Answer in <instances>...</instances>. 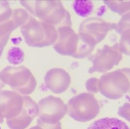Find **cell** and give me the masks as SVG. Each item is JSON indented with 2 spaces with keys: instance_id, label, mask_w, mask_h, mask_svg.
I'll use <instances>...</instances> for the list:
<instances>
[{
  "instance_id": "7",
  "label": "cell",
  "mask_w": 130,
  "mask_h": 129,
  "mask_svg": "<svg viewBox=\"0 0 130 129\" xmlns=\"http://www.w3.org/2000/svg\"><path fill=\"white\" fill-rule=\"evenodd\" d=\"M0 86H1V85H0ZM1 87H3V86H1Z\"/></svg>"
},
{
  "instance_id": "4",
  "label": "cell",
  "mask_w": 130,
  "mask_h": 129,
  "mask_svg": "<svg viewBox=\"0 0 130 129\" xmlns=\"http://www.w3.org/2000/svg\"><path fill=\"white\" fill-rule=\"evenodd\" d=\"M88 129H129V127L119 119L107 117L95 121Z\"/></svg>"
},
{
  "instance_id": "2",
  "label": "cell",
  "mask_w": 130,
  "mask_h": 129,
  "mask_svg": "<svg viewBox=\"0 0 130 129\" xmlns=\"http://www.w3.org/2000/svg\"><path fill=\"white\" fill-rule=\"evenodd\" d=\"M22 100L17 94L4 91L0 93V116L14 117L19 111H21Z\"/></svg>"
},
{
  "instance_id": "6",
  "label": "cell",
  "mask_w": 130,
  "mask_h": 129,
  "mask_svg": "<svg viewBox=\"0 0 130 129\" xmlns=\"http://www.w3.org/2000/svg\"><path fill=\"white\" fill-rule=\"evenodd\" d=\"M31 129H40V128H38V127H33V128H31Z\"/></svg>"
},
{
  "instance_id": "1",
  "label": "cell",
  "mask_w": 130,
  "mask_h": 129,
  "mask_svg": "<svg viewBox=\"0 0 130 129\" xmlns=\"http://www.w3.org/2000/svg\"><path fill=\"white\" fill-rule=\"evenodd\" d=\"M2 77L14 89L22 93H31L36 82L27 69L23 67H8L3 71Z\"/></svg>"
},
{
  "instance_id": "3",
  "label": "cell",
  "mask_w": 130,
  "mask_h": 129,
  "mask_svg": "<svg viewBox=\"0 0 130 129\" xmlns=\"http://www.w3.org/2000/svg\"><path fill=\"white\" fill-rule=\"evenodd\" d=\"M25 107L23 113L11 120H8L7 123L11 129H24L27 127L36 113V105L29 98H25Z\"/></svg>"
},
{
  "instance_id": "5",
  "label": "cell",
  "mask_w": 130,
  "mask_h": 129,
  "mask_svg": "<svg viewBox=\"0 0 130 129\" xmlns=\"http://www.w3.org/2000/svg\"><path fill=\"white\" fill-rule=\"evenodd\" d=\"M75 11L82 17H86L92 12L93 6L91 2H75L73 4Z\"/></svg>"
}]
</instances>
